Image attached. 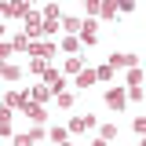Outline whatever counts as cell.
Listing matches in <instances>:
<instances>
[{"instance_id":"6da1fadb","label":"cell","mask_w":146,"mask_h":146,"mask_svg":"<svg viewBox=\"0 0 146 146\" xmlns=\"http://www.w3.org/2000/svg\"><path fill=\"white\" fill-rule=\"evenodd\" d=\"M95 128H99L95 113H80V117H73L70 124H66V131H70V135H80V131H95Z\"/></svg>"},{"instance_id":"7a4b0ae2","label":"cell","mask_w":146,"mask_h":146,"mask_svg":"<svg viewBox=\"0 0 146 146\" xmlns=\"http://www.w3.org/2000/svg\"><path fill=\"white\" fill-rule=\"evenodd\" d=\"M18 113H22V117H29L33 124H44V121H48V110H44V106H36V102H29V99H22Z\"/></svg>"},{"instance_id":"3957f363","label":"cell","mask_w":146,"mask_h":146,"mask_svg":"<svg viewBox=\"0 0 146 146\" xmlns=\"http://www.w3.org/2000/svg\"><path fill=\"white\" fill-rule=\"evenodd\" d=\"M106 62H110V66H113V70H135V66H139V55H131V51H124V55H117V51H113V55H110V58H106Z\"/></svg>"},{"instance_id":"277c9868","label":"cell","mask_w":146,"mask_h":146,"mask_svg":"<svg viewBox=\"0 0 146 146\" xmlns=\"http://www.w3.org/2000/svg\"><path fill=\"white\" fill-rule=\"evenodd\" d=\"M77 40H80V44H99V26H95V22H91V18H84V22H80V33H77Z\"/></svg>"},{"instance_id":"5b68a950","label":"cell","mask_w":146,"mask_h":146,"mask_svg":"<svg viewBox=\"0 0 146 146\" xmlns=\"http://www.w3.org/2000/svg\"><path fill=\"white\" fill-rule=\"evenodd\" d=\"M40 84H48V88H51V95H58V91H66V77H62L58 70H51V66H48V70H44V80H40Z\"/></svg>"},{"instance_id":"8992f818","label":"cell","mask_w":146,"mask_h":146,"mask_svg":"<svg viewBox=\"0 0 146 146\" xmlns=\"http://www.w3.org/2000/svg\"><path fill=\"white\" fill-rule=\"evenodd\" d=\"M124 88H106V106L110 110H117V113H121V110H124Z\"/></svg>"},{"instance_id":"52a82bcc","label":"cell","mask_w":146,"mask_h":146,"mask_svg":"<svg viewBox=\"0 0 146 146\" xmlns=\"http://www.w3.org/2000/svg\"><path fill=\"white\" fill-rule=\"evenodd\" d=\"M26 51L33 55V58H51V55H55V44H51V40H44V44H36V40H33Z\"/></svg>"},{"instance_id":"ba28073f","label":"cell","mask_w":146,"mask_h":146,"mask_svg":"<svg viewBox=\"0 0 146 146\" xmlns=\"http://www.w3.org/2000/svg\"><path fill=\"white\" fill-rule=\"evenodd\" d=\"M26 99L40 106V102H48V99H51V88H48V84H36V88H29V95H26Z\"/></svg>"},{"instance_id":"9c48e42d","label":"cell","mask_w":146,"mask_h":146,"mask_svg":"<svg viewBox=\"0 0 146 146\" xmlns=\"http://www.w3.org/2000/svg\"><path fill=\"white\" fill-rule=\"evenodd\" d=\"M29 11V4H0V15H7V18H22Z\"/></svg>"},{"instance_id":"30bf717a","label":"cell","mask_w":146,"mask_h":146,"mask_svg":"<svg viewBox=\"0 0 146 146\" xmlns=\"http://www.w3.org/2000/svg\"><path fill=\"white\" fill-rule=\"evenodd\" d=\"M11 121H15V113L7 106H0V135H11Z\"/></svg>"},{"instance_id":"8fae6325","label":"cell","mask_w":146,"mask_h":146,"mask_svg":"<svg viewBox=\"0 0 146 146\" xmlns=\"http://www.w3.org/2000/svg\"><path fill=\"white\" fill-rule=\"evenodd\" d=\"M48 139H51L55 146H58V143H70V131H66L62 124H55V128H48Z\"/></svg>"},{"instance_id":"7c38bea8","label":"cell","mask_w":146,"mask_h":146,"mask_svg":"<svg viewBox=\"0 0 146 146\" xmlns=\"http://www.w3.org/2000/svg\"><path fill=\"white\" fill-rule=\"evenodd\" d=\"M58 26L66 29V36H77V33H80V18H73V15H66L62 22H58Z\"/></svg>"},{"instance_id":"4fadbf2b","label":"cell","mask_w":146,"mask_h":146,"mask_svg":"<svg viewBox=\"0 0 146 146\" xmlns=\"http://www.w3.org/2000/svg\"><path fill=\"white\" fill-rule=\"evenodd\" d=\"M95 84V70H80L77 73V88H91Z\"/></svg>"},{"instance_id":"5bb4252c","label":"cell","mask_w":146,"mask_h":146,"mask_svg":"<svg viewBox=\"0 0 146 146\" xmlns=\"http://www.w3.org/2000/svg\"><path fill=\"white\" fill-rule=\"evenodd\" d=\"M99 139H102V143H113V139H117V124H102L99 128Z\"/></svg>"},{"instance_id":"9a60e30c","label":"cell","mask_w":146,"mask_h":146,"mask_svg":"<svg viewBox=\"0 0 146 146\" xmlns=\"http://www.w3.org/2000/svg\"><path fill=\"white\" fill-rule=\"evenodd\" d=\"M128 88H143V70H128Z\"/></svg>"},{"instance_id":"2e32d148","label":"cell","mask_w":146,"mask_h":146,"mask_svg":"<svg viewBox=\"0 0 146 146\" xmlns=\"http://www.w3.org/2000/svg\"><path fill=\"white\" fill-rule=\"evenodd\" d=\"M99 15H102V18H117V4H113V0L99 4Z\"/></svg>"},{"instance_id":"e0dca14e","label":"cell","mask_w":146,"mask_h":146,"mask_svg":"<svg viewBox=\"0 0 146 146\" xmlns=\"http://www.w3.org/2000/svg\"><path fill=\"white\" fill-rule=\"evenodd\" d=\"M80 70H84V58L70 55V58H66V73H80Z\"/></svg>"},{"instance_id":"ac0fdd59","label":"cell","mask_w":146,"mask_h":146,"mask_svg":"<svg viewBox=\"0 0 146 146\" xmlns=\"http://www.w3.org/2000/svg\"><path fill=\"white\" fill-rule=\"evenodd\" d=\"M62 48H66L70 55H77V48H80V40H77V36H62Z\"/></svg>"},{"instance_id":"d6986e66","label":"cell","mask_w":146,"mask_h":146,"mask_svg":"<svg viewBox=\"0 0 146 146\" xmlns=\"http://www.w3.org/2000/svg\"><path fill=\"white\" fill-rule=\"evenodd\" d=\"M0 77H4V80H18V77H22V70H18V66H4V73H0Z\"/></svg>"},{"instance_id":"ffe728a7","label":"cell","mask_w":146,"mask_h":146,"mask_svg":"<svg viewBox=\"0 0 146 146\" xmlns=\"http://www.w3.org/2000/svg\"><path fill=\"white\" fill-rule=\"evenodd\" d=\"M110 77H113V66H110V62H106V66H99V70H95V80H110Z\"/></svg>"},{"instance_id":"44dd1931","label":"cell","mask_w":146,"mask_h":146,"mask_svg":"<svg viewBox=\"0 0 146 146\" xmlns=\"http://www.w3.org/2000/svg\"><path fill=\"white\" fill-rule=\"evenodd\" d=\"M55 99H58V106H62V110H70V106H73V95H70V91H58Z\"/></svg>"},{"instance_id":"7402d4cb","label":"cell","mask_w":146,"mask_h":146,"mask_svg":"<svg viewBox=\"0 0 146 146\" xmlns=\"http://www.w3.org/2000/svg\"><path fill=\"white\" fill-rule=\"evenodd\" d=\"M29 70H33V73H40V77H44V70H48V62H44V58H33V62H29Z\"/></svg>"},{"instance_id":"603a6c76","label":"cell","mask_w":146,"mask_h":146,"mask_svg":"<svg viewBox=\"0 0 146 146\" xmlns=\"http://www.w3.org/2000/svg\"><path fill=\"white\" fill-rule=\"evenodd\" d=\"M36 139H33V131H29V135H15V146H33Z\"/></svg>"},{"instance_id":"cb8c5ba5","label":"cell","mask_w":146,"mask_h":146,"mask_svg":"<svg viewBox=\"0 0 146 146\" xmlns=\"http://www.w3.org/2000/svg\"><path fill=\"white\" fill-rule=\"evenodd\" d=\"M11 51H15V48H11V40H0V62H4Z\"/></svg>"},{"instance_id":"d4e9b609","label":"cell","mask_w":146,"mask_h":146,"mask_svg":"<svg viewBox=\"0 0 146 146\" xmlns=\"http://www.w3.org/2000/svg\"><path fill=\"white\" fill-rule=\"evenodd\" d=\"M0 36H4V22H0Z\"/></svg>"},{"instance_id":"484cf974","label":"cell","mask_w":146,"mask_h":146,"mask_svg":"<svg viewBox=\"0 0 146 146\" xmlns=\"http://www.w3.org/2000/svg\"><path fill=\"white\" fill-rule=\"evenodd\" d=\"M4 66H7V62H0V73H4Z\"/></svg>"},{"instance_id":"4316f807","label":"cell","mask_w":146,"mask_h":146,"mask_svg":"<svg viewBox=\"0 0 146 146\" xmlns=\"http://www.w3.org/2000/svg\"><path fill=\"white\" fill-rule=\"evenodd\" d=\"M58 146H70V143H58Z\"/></svg>"}]
</instances>
